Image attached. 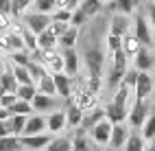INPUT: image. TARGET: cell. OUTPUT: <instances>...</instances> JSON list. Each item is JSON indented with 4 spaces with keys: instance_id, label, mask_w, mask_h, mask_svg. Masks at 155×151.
<instances>
[{
    "instance_id": "6da1fadb",
    "label": "cell",
    "mask_w": 155,
    "mask_h": 151,
    "mask_svg": "<svg viewBox=\"0 0 155 151\" xmlns=\"http://www.w3.org/2000/svg\"><path fill=\"white\" fill-rule=\"evenodd\" d=\"M70 103H74L79 105L83 112H92L94 107H98V96L92 92V90H72V99H70Z\"/></svg>"
},
{
    "instance_id": "7a4b0ae2",
    "label": "cell",
    "mask_w": 155,
    "mask_h": 151,
    "mask_svg": "<svg viewBox=\"0 0 155 151\" xmlns=\"http://www.w3.org/2000/svg\"><path fill=\"white\" fill-rule=\"evenodd\" d=\"M24 24H26V29L28 31H33L35 35H39V33H44L46 29H50V24H53V18H50L48 13H26L24 15Z\"/></svg>"
},
{
    "instance_id": "3957f363",
    "label": "cell",
    "mask_w": 155,
    "mask_h": 151,
    "mask_svg": "<svg viewBox=\"0 0 155 151\" xmlns=\"http://www.w3.org/2000/svg\"><path fill=\"white\" fill-rule=\"evenodd\" d=\"M111 132H114V123H111V120H107V118H103L101 123L90 132V138L94 140V145L107 147L109 140H111Z\"/></svg>"
},
{
    "instance_id": "277c9868",
    "label": "cell",
    "mask_w": 155,
    "mask_h": 151,
    "mask_svg": "<svg viewBox=\"0 0 155 151\" xmlns=\"http://www.w3.org/2000/svg\"><path fill=\"white\" fill-rule=\"evenodd\" d=\"M149 103L147 101H136L133 103V107L129 109V125L133 127V129H142V125H144V120L149 118Z\"/></svg>"
},
{
    "instance_id": "5b68a950",
    "label": "cell",
    "mask_w": 155,
    "mask_h": 151,
    "mask_svg": "<svg viewBox=\"0 0 155 151\" xmlns=\"http://www.w3.org/2000/svg\"><path fill=\"white\" fill-rule=\"evenodd\" d=\"M44 132H48V116L35 112V114L28 116L22 136H35V134H44Z\"/></svg>"
},
{
    "instance_id": "8992f818",
    "label": "cell",
    "mask_w": 155,
    "mask_h": 151,
    "mask_svg": "<svg viewBox=\"0 0 155 151\" xmlns=\"http://www.w3.org/2000/svg\"><path fill=\"white\" fill-rule=\"evenodd\" d=\"M22 140V147L28 149V151H39V149H46L50 143H53V136L48 132L44 134H35V136H20Z\"/></svg>"
},
{
    "instance_id": "52a82bcc",
    "label": "cell",
    "mask_w": 155,
    "mask_h": 151,
    "mask_svg": "<svg viewBox=\"0 0 155 151\" xmlns=\"http://www.w3.org/2000/svg\"><path fill=\"white\" fill-rule=\"evenodd\" d=\"M151 92H153V77L149 72H140L138 83L133 88V96H136V101H147Z\"/></svg>"
},
{
    "instance_id": "ba28073f",
    "label": "cell",
    "mask_w": 155,
    "mask_h": 151,
    "mask_svg": "<svg viewBox=\"0 0 155 151\" xmlns=\"http://www.w3.org/2000/svg\"><path fill=\"white\" fill-rule=\"evenodd\" d=\"M85 64L90 75H103V64H105V55L98 48H90L85 53Z\"/></svg>"
},
{
    "instance_id": "9c48e42d",
    "label": "cell",
    "mask_w": 155,
    "mask_h": 151,
    "mask_svg": "<svg viewBox=\"0 0 155 151\" xmlns=\"http://www.w3.org/2000/svg\"><path fill=\"white\" fill-rule=\"evenodd\" d=\"M53 79H55V86H57V96L64 99V101H70L72 99V77L66 72H55Z\"/></svg>"
},
{
    "instance_id": "30bf717a",
    "label": "cell",
    "mask_w": 155,
    "mask_h": 151,
    "mask_svg": "<svg viewBox=\"0 0 155 151\" xmlns=\"http://www.w3.org/2000/svg\"><path fill=\"white\" fill-rule=\"evenodd\" d=\"M31 103H33V109L37 114H44V112L50 114V112H55V109H57V99L50 96V94H42V92H37Z\"/></svg>"
},
{
    "instance_id": "8fae6325",
    "label": "cell",
    "mask_w": 155,
    "mask_h": 151,
    "mask_svg": "<svg viewBox=\"0 0 155 151\" xmlns=\"http://www.w3.org/2000/svg\"><path fill=\"white\" fill-rule=\"evenodd\" d=\"M105 118L111 120L114 125H120V123H125V120L129 118V109L122 107V105H116L114 101H109V103L105 105Z\"/></svg>"
},
{
    "instance_id": "7c38bea8",
    "label": "cell",
    "mask_w": 155,
    "mask_h": 151,
    "mask_svg": "<svg viewBox=\"0 0 155 151\" xmlns=\"http://www.w3.org/2000/svg\"><path fill=\"white\" fill-rule=\"evenodd\" d=\"M133 35L140 39V44H142V46H151V44H153L149 22H147V20H144L142 15H138V18H136V24H133Z\"/></svg>"
},
{
    "instance_id": "4fadbf2b",
    "label": "cell",
    "mask_w": 155,
    "mask_h": 151,
    "mask_svg": "<svg viewBox=\"0 0 155 151\" xmlns=\"http://www.w3.org/2000/svg\"><path fill=\"white\" fill-rule=\"evenodd\" d=\"M129 136H131V132L127 129V125H125V123H120V125H114L111 140H109V147H111V149H125V145H127Z\"/></svg>"
},
{
    "instance_id": "5bb4252c",
    "label": "cell",
    "mask_w": 155,
    "mask_h": 151,
    "mask_svg": "<svg viewBox=\"0 0 155 151\" xmlns=\"http://www.w3.org/2000/svg\"><path fill=\"white\" fill-rule=\"evenodd\" d=\"M68 127L66 120V109H55V112L48 114V132L50 134H59Z\"/></svg>"
},
{
    "instance_id": "9a60e30c",
    "label": "cell",
    "mask_w": 155,
    "mask_h": 151,
    "mask_svg": "<svg viewBox=\"0 0 155 151\" xmlns=\"http://www.w3.org/2000/svg\"><path fill=\"white\" fill-rule=\"evenodd\" d=\"M109 33L118 35V37H125L129 33V15H125V13H116L114 15L111 24H109Z\"/></svg>"
},
{
    "instance_id": "2e32d148",
    "label": "cell",
    "mask_w": 155,
    "mask_h": 151,
    "mask_svg": "<svg viewBox=\"0 0 155 151\" xmlns=\"http://www.w3.org/2000/svg\"><path fill=\"white\" fill-rule=\"evenodd\" d=\"M105 118V107H94L92 112H85V116H83V123H81V129H85V132L90 134L92 129H94L101 120Z\"/></svg>"
},
{
    "instance_id": "e0dca14e",
    "label": "cell",
    "mask_w": 155,
    "mask_h": 151,
    "mask_svg": "<svg viewBox=\"0 0 155 151\" xmlns=\"http://www.w3.org/2000/svg\"><path fill=\"white\" fill-rule=\"evenodd\" d=\"M79 132L74 134V138H72V151H94V147H92V143L94 140L90 138V134L85 132V129L77 127Z\"/></svg>"
},
{
    "instance_id": "ac0fdd59",
    "label": "cell",
    "mask_w": 155,
    "mask_h": 151,
    "mask_svg": "<svg viewBox=\"0 0 155 151\" xmlns=\"http://www.w3.org/2000/svg\"><path fill=\"white\" fill-rule=\"evenodd\" d=\"M61 55H64V72L74 77L79 72V55H77V50L74 48H66Z\"/></svg>"
},
{
    "instance_id": "d6986e66",
    "label": "cell",
    "mask_w": 155,
    "mask_h": 151,
    "mask_svg": "<svg viewBox=\"0 0 155 151\" xmlns=\"http://www.w3.org/2000/svg\"><path fill=\"white\" fill-rule=\"evenodd\" d=\"M155 64V59L151 57V53L147 50V46L140 48V53L133 57V66H136V70H140V72H149V70L153 68Z\"/></svg>"
},
{
    "instance_id": "ffe728a7",
    "label": "cell",
    "mask_w": 155,
    "mask_h": 151,
    "mask_svg": "<svg viewBox=\"0 0 155 151\" xmlns=\"http://www.w3.org/2000/svg\"><path fill=\"white\" fill-rule=\"evenodd\" d=\"M83 116H85L83 109H81L79 105H74V103H70V101H68V107H66L68 127H81V123H83Z\"/></svg>"
},
{
    "instance_id": "44dd1931",
    "label": "cell",
    "mask_w": 155,
    "mask_h": 151,
    "mask_svg": "<svg viewBox=\"0 0 155 151\" xmlns=\"http://www.w3.org/2000/svg\"><path fill=\"white\" fill-rule=\"evenodd\" d=\"M140 48H142V44H140V39L133 33H127L125 37H122V50H125L129 57H136L140 53Z\"/></svg>"
},
{
    "instance_id": "7402d4cb",
    "label": "cell",
    "mask_w": 155,
    "mask_h": 151,
    "mask_svg": "<svg viewBox=\"0 0 155 151\" xmlns=\"http://www.w3.org/2000/svg\"><path fill=\"white\" fill-rule=\"evenodd\" d=\"M37 92H42V94H50V96H55V94H57V86H55L53 72H48L46 77H42V79L37 81Z\"/></svg>"
},
{
    "instance_id": "603a6c76",
    "label": "cell",
    "mask_w": 155,
    "mask_h": 151,
    "mask_svg": "<svg viewBox=\"0 0 155 151\" xmlns=\"http://www.w3.org/2000/svg\"><path fill=\"white\" fill-rule=\"evenodd\" d=\"M0 81H2V86L7 88V92H11V94H15L18 88H20V83H18V79H15V75H13L11 68H5V70H2V75H0Z\"/></svg>"
},
{
    "instance_id": "cb8c5ba5",
    "label": "cell",
    "mask_w": 155,
    "mask_h": 151,
    "mask_svg": "<svg viewBox=\"0 0 155 151\" xmlns=\"http://www.w3.org/2000/svg\"><path fill=\"white\" fill-rule=\"evenodd\" d=\"M57 44H59V37L50 31V29H46L44 33L37 35V46H39V48H55Z\"/></svg>"
},
{
    "instance_id": "d4e9b609",
    "label": "cell",
    "mask_w": 155,
    "mask_h": 151,
    "mask_svg": "<svg viewBox=\"0 0 155 151\" xmlns=\"http://www.w3.org/2000/svg\"><path fill=\"white\" fill-rule=\"evenodd\" d=\"M77 39H79V26H72V24H70V29L59 37V44L64 46V48H74Z\"/></svg>"
},
{
    "instance_id": "484cf974",
    "label": "cell",
    "mask_w": 155,
    "mask_h": 151,
    "mask_svg": "<svg viewBox=\"0 0 155 151\" xmlns=\"http://www.w3.org/2000/svg\"><path fill=\"white\" fill-rule=\"evenodd\" d=\"M22 140L20 136H5L0 138V151H22Z\"/></svg>"
},
{
    "instance_id": "4316f807",
    "label": "cell",
    "mask_w": 155,
    "mask_h": 151,
    "mask_svg": "<svg viewBox=\"0 0 155 151\" xmlns=\"http://www.w3.org/2000/svg\"><path fill=\"white\" fill-rule=\"evenodd\" d=\"M11 70H13V75H15V79H18V83H20V86H33V83H35L26 66H15V64H13Z\"/></svg>"
},
{
    "instance_id": "83f0119b",
    "label": "cell",
    "mask_w": 155,
    "mask_h": 151,
    "mask_svg": "<svg viewBox=\"0 0 155 151\" xmlns=\"http://www.w3.org/2000/svg\"><path fill=\"white\" fill-rule=\"evenodd\" d=\"M26 120H28V116H24V114H13L11 118H9V125H11V134L13 136H22L24 134Z\"/></svg>"
},
{
    "instance_id": "f1b7e54d",
    "label": "cell",
    "mask_w": 155,
    "mask_h": 151,
    "mask_svg": "<svg viewBox=\"0 0 155 151\" xmlns=\"http://www.w3.org/2000/svg\"><path fill=\"white\" fill-rule=\"evenodd\" d=\"M125 72L127 70H120V68H109V75H107V86L111 90H118L122 86V79H125Z\"/></svg>"
},
{
    "instance_id": "f546056e",
    "label": "cell",
    "mask_w": 155,
    "mask_h": 151,
    "mask_svg": "<svg viewBox=\"0 0 155 151\" xmlns=\"http://www.w3.org/2000/svg\"><path fill=\"white\" fill-rule=\"evenodd\" d=\"M144 143H147L144 136L133 132L129 136V140H127V145H125V151H147V145H144Z\"/></svg>"
},
{
    "instance_id": "4dcf8cb0",
    "label": "cell",
    "mask_w": 155,
    "mask_h": 151,
    "mask_svg": "<svg viewBox=\"0 0 155 151\" xmlns=\"http://www.w3.org/2000/svg\"><path fill=\"white\" fill-rule=\"evenodd\" d=\"M138 5H140V0H114V9L118 13H125V15H131Z\"/></svg>"
},
{
    "instance_id": "1f68e13d",
    "label": "cell",
    "mask_w": 155,
    "mask_h": 151,
    "mask_svg": "<svg viewBox=\"0 0 155 151\" xmlns=\"http://www.w3.org/2000/svg\"><path fill=\"white\" fill-rule=\"evenodd\" d=\"M46 151H72V138H53V143L46 147Z\"/></svg>"
},
{
    "instance_id": "d6a6232c",
    "label": "cell",
    "mask_w": 155,
    "mask_h": 151,
    "mask_svg": "<svg viewBox=\"0 0 155 151\" xmlns=\"http://www.w3.org/2000/svg\"><path fill=\"white\" fill-rule=\"evenodd\" d=\"M13 114H24V116H31V114H35V109H33V103H28V101H22V99H18L13 107H11V116Z\"/></svg>"
},
{
    "instance_id": "836d02e7",
    "label": "cell",
    "mask_w": 155,
    "mask_h": 151,
    "mask_svg": "<svg viewBox=\"0 0 155 151\" xmlns=\"http://www.w3.org/2000/svg\"><path fill=\"white\" fill-rule=\"evenodd\" d=\"M79 7L87 13V18H92V15L101 13V9H103V0H81V5H79Z\"/></svg>"
},
{
    "instance_id": "e575fe53",
    "label": "cell",
    "mask_w": 155,
    "mask_h": 151,
    "mask_svg": "<svg viewBox=\"0 0 155 151\" xmlns=\"http://www.w3.org/2000/svg\"><path fill=\"white\" fill-rule=\"evenodd\" d=\"M26 68H28L31 77H33L35 86H37V81H39V79H42V77H46V75H48V68H46L44 64H39V62H31V64H28Z\"/></svg>"
},
{
    "instance_id": "d590c367",
    "label": "cell",
    "mask_w": 155,
    "mask_h": 151,
    "mask_svg": "<svg viewBox=\"0 0 155 151\" xmlns=\"http://www.w3.org/2000/svg\"><path fill=\"white\" fill-rule=\"evenodd\" d=\"M142 136H144V140H155V112H151L149 118L144 120V125H142Z\"/></svg>"
},
{
    "instance_id": "8d00e7d4",
    "label": "cell",
    "mask_w": 155,
    "mask_h": 151,
    "mask_svg": "<svg viewBox=\"0 0 155 151\" xmlns=\"http://www.w3.org/2000/svg\"><path fill=\"white\" fill-rule=\"evenodd\" d=\"M35 11L37 13H53V11H57V0H35Z\"/></svg>"
},
{
    "instance_id": "74e56055",
    "label": "cell",
    "mask_w": 155,
    "mask_h": 151,
    "mask_svg": "<svg viewBox=\"0 0 155 151\" xmlns=\"http://www.w3.org/2000/svg\"><path fill=\"white\" fill-rule=\"evenodd\" d=\"M15 94H18V99L28 101V103H31V101L35 99V94H37V86H35V83H33V86H20Z\"/></svg>"
},
{
    "instance_id": "f35d334b",
    "label": "cell",
    "mask_w": 155,
    "mask_h": 151,
    "mask_svg": "<svg viewBox=\"0 0 155 151\" xmlns=\"http://www.w3.org/2000/svg\"><path fill=\"white\" fill-rule=\"evenodd\" d=\"M22 39H24V46H26V50H33V53H35V50L39 48V46H37V35H35L33 31H28L26 26L22 29Z\"/></svg>"
},
{
    "instance_id": "ab89813d",
    "label": "cell",
    "mask_w": 155,
    "mask_h": 151,
    "mask_svg": "<svg viewBox=\"0 0 155 151\" xmlns=\"http://www.w3.org/2000/svg\"><path fill=\"white\" fill-rule=\"evenodd\" d=\"M129 90H131V88L120 86V88L116 90V94H114V103H116V105H122V107H127V101H129Z\"/></svg>"
},
{
    "instance_id": "60d3db41",
    "label": "cell",
    "mask_w": 155,
    "mask_h": 151,
    "mask_svg": "<svg viewBox=\"0 0 155 151\" xmlns=\"http://www.w3.org/2000/svg\"><path fill=\"white\" fill-rule=\"evenodd\" d=\"M111 55H114V62H111V66H114V68L127 70V57H129V55L125 53V50L120 48V50H116V53H111Z\"/></svg>"
},
{
    "instance_id": "b9f144b4",
    "label": "cell",
    "mask_w": 155,
    "mask_h": 151,
    "mask_svg": "<svg viewBox=\"0 0 155 151\" xmlns=\"http://www.w3.org/2000/svg\"><path fill=\"white\" fill-rule=\"evenodd\" d=\"M101 86H103V75H90L87 77V90H92L94 94H98L101 92Z\"/></svg>"
},
{
    "instance_id": "7bdbcfd3",
    "label": "cell",
    "mask_w": 155,
    "mask_h": 151,
    "mask_svg": "<svg viewBox=\"0 0 155 151\" xmlns=\"http://www.w3.org/2000/svg\"><path fill=\"white\" fill-rule=\"evenodd\" d=\"M50 18H53V22H68L72 20V11H68V9H57V11L50 13Z\"/></svg>"
},
{
    "instance_id": "ee69618b",
    "label": "cell",
    "mask_w": 155,
    "mask_h": 151,
    "mask_svg": "<svg viewBox=\"0 0 155 151\" xmlns=\"http://www.w3.org/2000/svg\"><path fill=\"white\" fill-rule=\"evenodd\" d=\"M87 22V13L83 11V9H74V11H72V20H70V24L72 26H81V24H85Z\"/></svg>"
},
{
    "instance_id": "f6af8a7d",
    "label": "cell",
    "mask_w": 155,
    "mask_h": 151,
    "mask_svg": "<svg viewBox=\"0 0 155 151\" xmlns=\"http://www.w3.org/2000/svg\"><path fill=\"white\" fill-rule=\"evenodd\" d=\"M138 75H140V70H127L125 72V79H122V86H127V88H136V83H138Z\"/></svg>"
},
{
    "instance_id": "bcb514c9",
    "label": "cell",
    "mask_w": 155,
    "mask_h": 151,
    "mask_svg": "<svg viewBox=\"0 0 155 151\" xmlns=\"http://www.w3.org/2000/svg\"><path fill=\"white\" fill-rule=\"evenodd\" d=\"M11 62L15 66H28L31 62H33V57H28L24 50H20V53H11Z\"/></svg>"
},
{
    "instance_id": "7dc6e473",
    "label": "cell",
    "mask_w": 155,
    "mask_h": 151,
    "mask_svg": "<svg viewBox=\"0 0 155 151\" xmlns=\"http://www.w3.org/2000/svg\"><path fill=\"white\" fill-rule=\"evenodd\" d=\"M107 48H109V53H116V50H120V48H122V37L109 33V37H107Z\"/></svg>"
},
{
    "instance_id": "c3c4849f",
    "label": "cell",
    "mask_w": 155,
    "mask_h": 151,
    "mask_svg": "<svg viewBox=\"0 0 155 151\" xmlns=\"http://www.w3.org/2000/svg\"><path fill=\"white\" fill-rule=\"evenodd\" d=\"M33 2V0H11V5H13V15H20V13H24L26 11V7Z\"/></svg>"
},
{
    "instance_id": "681fc988",
    "label": "cell",
    "mask_w": 155,
    "mask_h": 151,
    "mask_svg": "<svg viewBox=\"0 0 155 151\" xmlns=\"http://www.w3.org/2000/svg\"><path fill=\"white\" fill-rule=\"evenodd\" d=\"M68 29H70V24H68V22H53V24H50V31H53L57 37H61V35L68 31Z\"/></svg>"
},
{
    "instance_id": "f907efd6",
    "label": "cell",
    "mask_w": 155,
    "mask_h": 151,
    "mask_svg": "<svg viewBox=\"0 0 155 151\" xmlns=\"http://www.w3.org/2000/svg\"><path fill=\"white\" fill-rule=\"evenodd\" d=\"M79 0H57V9H68V11H74L79 9Z\"/></svg>"
},
{
    "instance_id": "816d5d0a",
    "label": "cell",
    "mask_w": 155,
    "mask_h": 151,
    "mask_svg": "<svg viewBox=\"0 0 155 151\" xmlns=\"http://www.w3.org/2000/svg\"><path fill=\"white\" fill-rule=\"evenodd\" d=\"M15 101H18V94H11V92H7L2 99H0V105H2V107H7V109H11Z\"/></svg>"
},
{
    "instance_id": "f5cc1de1",
    "label": "cell",
    "mask_w": 155,
    "mask_h": 151,
    "mask_svg": "<svg viewBox=\"0 0 155 151\" xmlns=\"http://www.w3.org/2000/svg\"><path fill=\"white\" fill-rule=\"evenodd\" d=\"M0 13H2V15H13L11 0H0Z\"/></svg>"
},
{
    "instance_id": "db71d44e",
    "label": "cell",
    "mask_w": 155,
    "mask_h": 151,
    "mask_svg": "<svg viewBox=\"0 0 155 151\" xmlns=\"http://www.w3.org/2000/svg\"><path fill=\"white\" fill-rule=\"evenodd\" d=\"M5 136H13L11 125H9V120H0V138H5Z\"/></svg>"
},
{
    "instance_id": "11a10c76",
    "label": "cell",
    "mask_w": 155,
    "mask_h": 151,
    "mask_svg": "<svg viewBox=\"0 0 155 151\" xmlns=\"http://www.w3.org/2000/svg\"><path fill=\"white\" fill-rule=\"evenodd\" d=\"M9 26H11L9 15H2V13H0V31H9Z\"/></svg>"
},
{
    "instance_id": "9f6ffc18",
    "label": "cell",
    "mask_w": 155,
    "mask_h": 151,
    "mask_svg": "<svg viewBox=\"0 0 155 151\" xmlns=\"http://www.w3.org/2000/svg\"><path fill=\"white\" fill-rule=\"evenodd\" d=\"M9 118H11V109L0 105V120H9Z\"/></svg>"
},
{
    "instance_id": "6f0895ef",
    "label": "cell",
    "mask_w": 155,
    "mask_h": 151,
    "mask_svg": "<svg viewBox=\"0 0 155 151\" xmlns=\"http://www.w3.org/2000/svg\"><path fill=\"white\" fill-rule=\"evenodd\" d=\"M5 94H7V88H5V86H2V81H0V99H2V96H5Z\"/></svg>"
},
{
    "instance_id": "680465c9",
    "label": "cell",
    "mask_w": 155,
    "mask_h": 151,
    "mask_svg": "<svg viewBox=\"0 0 155 151\" xmlns=\"http://www.w3.org/2000/svg\"><path fill=\"white\" fill-rule=\"evenodd\" d=\"M151 22H153V26H155V7H151Z\"/></svg>"
},
{
    "instance_id": "91938a15",
    "label": "cell",
    "mask_w": 155,
    "mask_h": 151,
    "mask_svg": "<svg viewBox=\"0 0 155 151\" xmlns=\"http://www.w3.org/2000/svg\"><path fill=\"white\" fill-rule=\"evenodd\" d=\"M147 151H155V143H153V145H149V147H147Z\"/></svg>"
},
{
    "instance_id": "94428289",
    "label": "cell",
    "mask_w": 155,
    "mask_h": 151,
    "mask_svg": "<svg viewBox=\"0 0 155 151\" xmlns=\"http://www.w3.org/2000/svg\"><path fill=\"white\" fill-rule=\"evenodd\" d=\"M153 70H155V64H153Z\"/></svg>"
},
{
    "instance_id": "6125c7cd",
    "label": "cell",
    "mask_w": 155,
    "mask_h": 151,
    "mask_svg": "<svg viewBox=\"0 0 155 151\" xmlns=\"http://www.w3.org/2000/svg\"><path fill=\"white\" fill-rule=\"evenodd\" d=\"M0 75H2V70H0Z\"/></svg>"
},
{
    "instance_id": "be15d7a7",
    "label": "cell",
    "mask_w": 155,
    "mask_h": 151,
    "mask_svg": "<svg viewBox=\"0 0 155 151\" xmlns=\"http://www.w3.org/2000/svg\"><path fill=\"white\" fill-rule=\"evenodd\" d=\"M33 2H35V0H33Z\"/></svg>"
}]
</instances>
